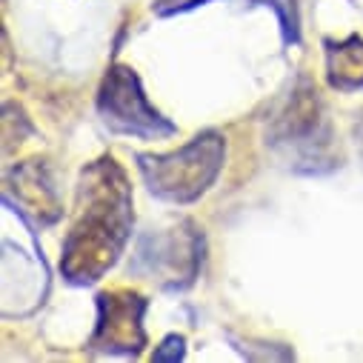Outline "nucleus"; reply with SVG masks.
I'll list each match as a JSON object with an SVG mask.
<instances>
[{
	"instance_id": "obj_1",
	"label": "nucleus",
	"mask_w": 363,
	"mask_h": 363,
	"mask_svg": "<svg viewBox=\"0 0 363 363\" xmlns=\"http://www.w3.org/2000/svg\"><path fill=\"white\" fill-rule=\"evenodd\" d=\"M218 160H220V143L198 138L180 155H174L169 160H157L160 166H157V177H152V192H160L172 201H189L192 198V189L186 186L189 174L203 186L215 177Z\"/></svg>"
}]
</instances>
